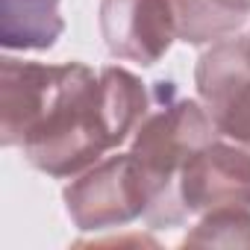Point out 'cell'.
I'll list each match as a JSON object with an SVG mask.
<instances>
[{
    "label": "cell",
    "mask_w": 250,
    "mask_h": 250,
    "mask_svg": "<svg viewBox=\"0 0 250 250\" xmlns=\"http://www.w3.org/2000/svg\"><path fill=\"white\" fill-rule=\"evenodd\" d=\"M150 106L153 94L133 71L68 62L62 88L21 145L24 159L47 177H77L127 145Z\"/></svg>",
    "instance_id": "1"
},
{
    "label": "cell",
    "mask_w": 250,
    "mask_h": 250,
    "mask_svg": "<svg viewBox=\"0 0 250 250\" xmlns=\"http://www.w3.org/2000/svg\"><path fill=\"white\" fill-rule=\"evenodd\" d=\"M218 136L206 106L197 97H165L153 103L130 139V156L145 180L150 206L145 221L156 227H180L188 215L180 203V174L186 162Z\"/></svg>",
    "instance_id": "2"
},
{
    "label": "cell",
    "mask_w": 250,
    "mask_h": 250,
    "mask_svg": "<svg viewBox=\"0 0 250 250\" xmlns=\"http://www.w3.org/2000/svg\"><path fill=\"white\" fill-rule=\"evenodd\" d=\"M71 224L83 232H103L127 227L147 215L150 197L136 159L127 153L103 156L83 174L71 177L62 191Z\"/></svg>",
    "instance_id": "3"
},
{
    "label": "cell",
    "mask_w": 250,
    "mask_h": 250,
    "mask_svg": "<svg viewBox=\"0 0 250 250\" xmlns=\"http://www.w3.org/2000/svg\"><path fill=\"white\" fill-rule=\"evenodd\" d=\"M197 100L206 106L218 136L250 150V36H229L197 56Z\"/></svg>",
    "instance_id": "4"
},
{
    "label": "cell",
    "mask_w": 250,
    "mask_h": 250,
    "mask_svg": "<svg viewBox=\"0 0 250 250\" xmlns=\"http://www.w3.org/2000/svg\"><path fill=\"white\" fill-rule=\"evenodd\" d=\"M180 203L186 215L215 209H250V150L215 136L180 174Z\"/></svg>",
    "instance_id": "5"
},
{
    "label": "cell",
    "mask_w": 250,
    "mask_h": 250,
    "mask_svg": "<svg viewBox=\"0 0 250 250\" xmlns=\"http://www.w3.org/2000/svg\"><path fill=\"white\" fill-rule=\"evenodd\" d=\"M97 24L115 59L142 68L156 65L177 42L171 0H100Z\"/></svg>",
    "instance_id": "6"
},
{
    "label": "cell",
    "mask_w": 250,
    "mask_h": 250,
    "mask_svg": "<svg viewBox=\"0 0 250 250\" xmlns=\"http://www.w3.org/2000/svg\"><path fill=\"white\" fill-rule=\"evenodd\" d=\"M68 77V62L44 65L3 56L0 59V145L21 147L39 118L53 103Z\"/></svg>",
    "instance_id": "7"
},
{
    "label": "cell",
    "mask_w": 250,
    "mask_h": 250,
    "mask_svg": "<svg viewBox=\"0 0 250 250\" xmlns=\"http://www.w3.org/2000/svg\"><path fill=\"white\" fill-rule=\"evenodd\" d=\"M62 33L59 0H0V42L6 50H50Z\"/></svg>",
    "instance_id": "8"
},
{
    "label": "cell",
    "mask_w": 250,
    "mask_h": 250,
    "mask_svg": "<svg viewBox=\"0 0 250 250\" xmlns=\"http://www.w3.org/2000/svg\"><path fill=\"white\" fill-rule=\"evenodd\" d=\"M177 15V39L186 44H215L235 36L247 15L250 0H171Z\"/></svg>",
    "instance_id": "9"
},
{
    "label": "cell",
    "mask_w": 250,
    "mask_h": 250,
    "mask_svg": "<svg viewBox=\"0 0 250 250\" xmlns=\"http://www.w3.org/2000/svg\"><path fill=\"white\" fill-rule=\"evenodd\" d=\"M183 247H250V209H215L200 215Z\"/></svg>",
    "instance_id": "10"
}]
</instances>
